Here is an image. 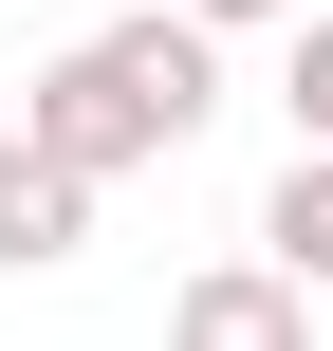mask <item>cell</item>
Returning <instances> with one entry per match:
<instances>
[{"label":"cell","mask_w":333,"mask_h":351,"mask_svg":"<svg viewBox=\"0 0 333 351\" xmlns=\"http://www.w3.org/2000/svg\"><path fill=\"white\" fill-rule=\"evenodd\" d=\"M204 111H222V37L167 19V0H130V19H93V37L19 93V148H56L74 185H130V167L204 148Z\"/></svg>","instance_id":"cell-1"},{"label":"cell","mask_w":333,"mask_h":351,"mask_svg":"<svg viewBox=\"0 0 333 351\" xmlns=\"http://www.w3.org/2000/svg\"><path fill=\"white\" fill-rule=\"evenodd\" d=\"M167 351H315V296L260 278V259H204V278L167 296Z\"/></svg>","instance_id":"cell-2"},{"label":"cell","mask_w":333,"mask_h":351,"mask_svg":"<svg viewBox=\"0 0 333 351\" xmlns=\"http://www.w3.org/2000/svg\"><path fill=\"white\" fill-rule=\"evenodd\" d=\"M278 111H297V148H333V19H278Z\"/></svg>","instance_id":"cell-5"},{"label":"cell","mask_w":333,"mask_h":351,"mask_svg":"<svg viewBox=\"0 0 333 351\" xmlns=\"http://www.w3.org/2000/svg\"><path fill=\"white\" fill-rule=\"evenodd\" d=\"M167 19H204V37H278V19H315V0H167Z\"/></svg>","instance_id":"cell-6"},{"label":"cell","mask_w":333,"mask_h":351,"mask_svg":"<svg viewBox=\"0 0 333 351\" xmlns=\"http://www.w3.org/2000/svg\"><path fill=\"white\" fill-rule=\"evenodd\" d=\"M93 204H111V185H74L56 148H19V130H0V278H56V259L93 241Z\"/></svg>","instance_id":"cell-3"},{"label":"cell","mask_w":333,"mask_h":351,"mask_svg":"<svg viewBox=\"0 0 333 351\" xmlns=\"http://www.w3.org/2000/svg\"><path fill=\"white\" fill-rule=\"evenodd\" d=\"M260 278H297V296H333V148H297V167L260 185Z\"/></svg>","instance_id":"cell-4"}]
</instances>
